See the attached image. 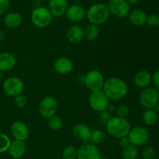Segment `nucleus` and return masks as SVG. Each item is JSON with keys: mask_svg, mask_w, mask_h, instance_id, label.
<instances>
[{"mask_svg": "<svg viewBox=\"0 0 159 159\" xmlns=\"http://www.w3.org/2000/svg\"><path fill=\"white\" fill-rule=\"evenodd\" d=\"M5 93L9 96H15L22 94L24 90V82L16 76H11L4 81L2 85Z\"/></svg>", "mask_w": 159, "mask_h": 159, "instance_id": "6e6552de", "label": "nucleus"}, {"mask_svg": "<svg viewBox=\"0 0 159 159\" xmlns=\"http://www.w3.org/2000/svg\"><path fill=\"white\" fill-rule=\"evenodd\" d=\"M134 82L138 88L146 89L152 82V75L146 70H141L135 74Z\"/></svg>", "mask_w": 159, "mask_h": 159, "instance_id": "412c9836", "label": "nucleus"}, {"mask_svg": "<svg viewBox=\"0 0 159 159\" xmlns=\"http://www.w3.org/2000/svg\"><path fill=\"white\" fill-rule=\"evenodd\" d=\"M72 133L76 139L82 141L84 144H86L89 141L92 129L87 124H83V123H79L75 126Z\"/></svg>", "mask_w": 159, "mask_h": 159, "instance_id": "f3484780", "label": "nucleus"}, {"mask_svg": "<svg viewBox=\"0 0 159 159\" xmlns=\"http://www.w3.org/2000/svg\"><path fill=\"white\" fill-rule=\"evenodd\" d=\"M74 68L72 61L67 57H60L54 63V69L59 75H68Z\"/></svg>", "mask_w": 159, "mask_h": 159, "instance_id": "dca6fc26", "label": "nucleus"}, {"mask_svg": "<svg viewBox=\"0 0 159 159\" xmlns=\"http://www.w3.org/2000/svg\"><path fill=\"white\" fill-rule=\"evenodd\" d=\"M23 18L19 12H11L4 17V24L9 29H16L22 24Z\"/></svg>", "mask_w": 159, "mask_h": 159, "instance_id": "5701e85b", "label": "nucleus"}, {"mask_svg": "<svg viewBox=\"0 0 159 159\" xmlns=\"http://www.w3.org/2000/svg\"><path fill=\"white\" fill-rule=\"evenodd\" d=\"M14 105L17 107V108L23 109L27 105L28 103V99L25 95H23V93L18 96H15L13 99Z\"/></svg>", "mask_w": 159, "mask_h": 159, "instance_id": "2f4dec72", "label": "nucleus"}, {"mask_svg": "<svg viewBox=\"0 0 159 159\" xmlns=\"http://www.w3.org/2000/svg\"><path fill=\"white\" fill-rule=\"evenodd\" d=\"M52 17L48 8L39 6L33 10L31 14V22L36 27L45 28L51 24Z\"/></svg>", "mask_w": 159, "mask_h": 159, "instance_id": "39448f33", "label": "nucleus"}, {"mask_svg": "<svg viewBox=\"0 0 159 159\" xmlns=\"http://www.w3.org/2000/svg\"><path fill=\"white\" fill-rule=\"evenodd\" d=\"M5 38H6V33L0 30V41H2Z\"/></svg>", "mask_w": 159, "mask_h": 159, "instance_id": "ea45409f", "label": "nucleus"}, {"mask_svg": "<svg viewBox=\"0 0 159 159\" xmlns=\"http://www.w3.org/2000/svg\"><path fill=\"white\" fill-rule=\"evenodd\" d=\"M156 155L155 148L152 146H147L142 151V158L143 159H154Z\"/></svg>", "mask_w": 159, "mask_h": 159, "instance_id": "72a5a7b5", "label": "nucleus"}, {"mask_svg": "<svg viewBox=\"0 0 159 159\" xmlns=\"http://www.w3.org/2000/svg\"><path fill=\"white\" fill-rule=\"evenodd\" d=\"M102 91L110 100L118 101L127 96L128 85L120 78L113 77L105 80Z\"/></svg>", "mask_w": 159, "mask_h": 159, "instance_id": "f257e3e1", "label": "nucleus"}, {"mask_svg": "<svg viewBox=\"0 0 159 159\" xmlns=\"http://www.w3.org/2000/svg\"><path fill=\"white\" fill-rule=\"evenodd\" d=\"M66 37L68 41L73 44L80 43L85 37L84 28L80 25H72L67 30Z\"/></svg>", "mask_w": 159, "mask_h": 159, "instance_id": "2eb2a0df", "label": "nucleus"}, {"mask_svg": "<svg viewBox=\"0 0 159 159\" xmlns=\"http://www.w3.org/2000/svg\"><path fill=\"white\" fill-rule=\"evenodd\" d=\"M10 132L15 140L25 141L30 135L29 128L24 122L16 120L11 125Z\"/></svg>", "mask_w": 159, "mask_h": 159, "instance_id": "ddd939ff", "label": "nucleus"}, {"mask_svg": "<svg viewBox=\"0 0 159 159\" xmlns=\"http://www.w3.org/2000/svg\"><path fill=\"white\" fill-rule=\"evenodd\" d=\"M129 20L135 26H141L146 23L147 20V13L144 10L140 9H136L132 10L128 14Z\"/></svg>", "mask_w": 159, "mask_h": 159, "instance_id": "4be33fe9", "label": "nucleus"}, {"mask_svg": "<svg viewBox=\"0 0 159 159\" xmlns=\"http://www.w3.org/2000/svg\"><path fill=\"white\" fill-rule=\"evenodd\" d=\"M152 82L156 89H159V70L155 71L152 75Z\"/></svg>", "mask_w": 159, "mask_h": 159, "instance_id": "e433bc0d", "label": "nucleus"}, {"mask_svg": "<svg viewBox=\"0 0 159 159\" xmlns=\"http://www.w3.org/2000/svg\"><path fill=\"white\" fill-rule=\"evenodd\" d=\"M113 117L111 114V112H110L109 110H105V111H102L100 113L99 115V120H100V122L102 124L106 125L107 124L109 120H110L111 118Z\"/></svg>", "mask_w": 159, "mask_h": 159, "instance_id": "f704fd0d", "label": "nucleus"}, {"mask_svg": "<svg viewBox=\"0 0 159 159\" xmlns=\"http://www.w3.org/2000/svg\"><path fill=\"white\" fill-rule=\"evenodd\" d=\"M152 110H153L154 111L156 112V113H159V103L157 104V105L155 106V107H154V108L152 109Z\"/></svg>", "mask_w": 159, "mask_h": 159, "instance_id": "a19ab883", "label": "nucleus"}, {"mask_svg": "<svg viewBox=\"0 0 159 159\" xmlns=\"http://www.w3.org/2000/svg\"><path fill=\"white\" fill-rule=\"evenodd\" d=\"M48 126L51 130L57 131L63 127V120L58 115H54L48 119Z\"/></svg>", "mask_w": 159, "mask_h": 159, "instance_id": "bb28decb", "label": "nucleus"}, {"mask_svg": "<svg viewBox=\"0 0 159 159\" xmlns=\"http://www.w3.org/2000/svg\"><path fill=\"white\" fill-rule=\"evenodd\" d=\"M141 105L147 110L153 109L159 103V93L156 89L148 87L144 89L139 96Z\"/></svg>", "mask_w": 159, "mask_h": 159, "instance_id": "1a4fd4ad", "label": "nucleus"}, {"mask_svg": "<svg viewBox=\"0 0 159 159\" xmlns=\"http://www.w3.org/2000/svg\"><path fill=\"white\" fill-rule=\"evenodd\" d=\"M9 6V0H0V15L4 14Z\"/></svg>", "mask_w": 159, "mask_h": 159, "instance_id": "c9c22d12", "label": "nucleus"}, {"mask_svg": "<svg viewBox=\"0 0 159 159\" xmlns=\"http://www.w3.org/2000/svg\"><path fill=\"white\" fill-rule=\"evenodd\" d=\"M62 159H63V158H62Z\"/></svg>", "mask_w": 159, "mask_h": 159, "instance_id": "c03bdc74", "label": "nucleus"}, {"mask_svg": "<svg viewBox=\"0 0 159 159\" xmlns=\"http://www.w3.org/2000/svg\"><path fill=\"white\" fill-rule=\"evenodd\" d=\"M105 126L107 133L116 139L127 137L131 129L130 122L127 118L118 117L116 116H113Z\"/></svg>", "mask_w": 159, "mask_h": 159, "instance_id": "f03ea898", "label": "nucleus"}, {"mask_svg": "<svg viewBox=\"0 0 159 159\" xmlns=\"http://www.w3.org/2000/svg\"><path fill=\"white\" fill-rule=\"evenodd\" d=\"M85 37L89 41H94L99 37V26L94 24H89L84 29Z\"/></svg>", "mask_w": 159, "mask_h": 159, "instance_id": "a878e982", "label": "nucleus"}, {"mask_svg": "<svg viewBox=\"0 0 159 159\" xmlns=\"http://www.w3.org/2000/svg\"><path fill=\"white\" fill-rule=\"evenodd\" d=\"M142 119H143V122L144 123L145 125L154 126L155 124H156L157 122H158V113L154 111L152 109L147 110L145 112H144V114H143Z\"/></svg>", "mask_w": 159, "mask_h": 159, "instance_id": "393cba45", "label": "nucleus"}, {"mask_svg": "<svg viewBox=\"0 0 159 159\" xmlns=\"http://www.w3.org/2000/svg\"><path fill=\"white\" fill-rule=\"evenodd\" d=\"M26 151V145L24 141L14 140L11 142L9 152V155L15 159L21 158L25 155Z\"/></svg>", "mask_w": 159, "mask_h": 159, "instance_id": "aec40b11", "label": "nucleus"}, {"mask_svg": "<svg viewBox=\"0 0 159 159\" xmlns=\"http://www.w3.org/2000/svg\"><path fill=\"white\" fill-rule=\"evenodd\" d=\"M106 139H107V135L103 130L94 129V130H92L89 143H91L94 145H98V144H102L106 141Z\"/></svg>", "mask_w": 159, "mask_h": 159, "instance_id": "b1692460", "label": "nucleus"}, {"mask_svg": "<svg viewBox=\"0 0 159 159\" xmlns=\"http://www.w3.org/2000/svg\"><path fill=\"white\" fill-rule=\"evenodd\" d=\"M67 0H49L48 9L52 16L61 17L65 15L68 9Z\"/></svg>", "mask_w": 159, "mask_h": 159, "instance_id": "a211bd4d", "label": "nucleus"}, {"mask_svg": "<svg viewBox=\"0 0 159 159\" xmlns=\"http://www.w3.org/2000/svg\"><path fill=\"white\" fill-rule=\"evenodd\" d=\"M138 155V150L137 147L129 144L127 147L124 148L122 151L123 159H136Z\"/></svg>", "mask_w": 159, "mask_h": 159, "instance_id": "cd10ccee", "label": "nucleus"}, {"mask_svg": "<svg viewBox=\"0 0 159 159\" xmlns=\"http://www.w3.org/2000/svg\"><path fill=\"white\" fill-rule=\"evenodd\" d=\"M3 77H4V74H3V72H2V71H0V81H1V80H2Z\"/></svg>", "mask_w": 159, "mask_h": 159, "instance_id": "79ce46f5", "label": "nucleus"}, {"mask_svg": "<svg viewBox=\"0 0 159 159\" xmlns=\"http://www.w3.org/2000/svg\"><path fill=\"white\" fill-rule=\"evenodd\" d=\"M16 65L15 56L9 52L0 53V71L2 72L13 69Z\"/></svg>", "mask_w": 159, "mask_h": 159, "instance_id": "6ab92c4d", "label": "nucleus"}, {"mask_svg": "<svg viewBox=\"0 0 159 159\" xmlns=\"http://www.w3.org/2000/svg\"><path fill=\"white\" fill-rule=\"evenodd\" d=\"M11 144V140L3 133H0V153H4L9 151Z\"/></svg>", "mask_w": 159, "mask_h": 159, "instance_id": "c756f323", "label": "nucleus"}, {"mask_svg": "<svg viewBox=\"0 0 159 159\" xmlns=\"http://www.w3.org/2000/svg\"><path fill=\"white\" fill-rule=\"evenodd\" d=\"M77 159H101V154L96 145L86 143L78 149Z\"/></svg>", "mask_w": 159, "mask_h": 159, "instance_id": "f8f14e48", "label": "nucleus"}, {"mask_svg": "<svg viewBox=\"0 0 159 159\" xmlns=\"http://www.w3.org/2000/svg\"><path fill=\"white\" fill-rule=\"evenodd\" d=\"M116 116L121 118H127L130 114V108L125 103L120 104L116 108Z\"/></svg>", "mask_w": 159, "mask_h": 159, "instance_id": "7c9ffc66", "label": "nucleus"}, {"mask_svg": "<svg viewBox=\"0 0 159 159\" xmlns=\"http://www.w3.org/2000/svg\"><path fill=\"white\" fill-rule=\"evenodd\" d=\"M78 149L73 145H67L62 152L63 159H77Z\"/></svg>", "mask_w": 159, "mask_h": 159, "instance_id": "c85d7f7f", "label": "nucleus"}, {"mask_svg": "<svg viewBox=\"0 0 159 159\" xmlns=\"http://www.w3.org/2000/svg\"><path fill=\"white\" fill-rule=\"evenodd\" d=\"M141 0H127V2H128V4L132 5V6H135V5H138L140 2Z\"/></svg>", "mask_w": 159, "mask_h": 159, "instance_id": "58836bf2", "label": "nucleus"}, {"mask_svg": "<svg viewBox=\"0 0 159 159\" xmlns=\"http://www.w3.org/2000/svg\"><path fill=\"white\" fill-rule=\"evenodd\" d=\"M57 108H58V102L54 96H51L43 97L40 101L38 105L39 113L40 116L47 119L55 115Z\"/></svg>", "mask_w": 159, "mask_h": 159, "instance_id": "0eeeda50", "label": "nucleus"}, {"mask_svg": "<svg viewBox=\"0 0 159 159\" xmlns=\"http://www.w3.org/2000/svg\"><path fill=\"white\" fill-rule=\"evenodd\" d=\"M85 14L86 12L82 6L79 5H72L71 6H68L65 15L67 20H69L70 22L77 23L84 20Z\"/></svg>", "mask_w": 159, "mask_h": 159, "instance_id": "4468645a", "label": "nucleus"}, {"mask_svg": "<svg viewBox=\"0 0 159 159\" xmlns=\"http://www.w3.org/2000/svg\"><path fill=\"white\" fill-rule=\"evenodd\" d=\"M130 144L135 147H139L145 144L149 140V132L143 127H134L130 129L127 135Z\"/></svg>", "mask_w": 159, "mask_h": 159, "instance_id": "9d476101", "label": "nucleus"}, {"mask_svg": "<svg viewBox=\"0 0 159 159\" xmlns=\"http://www.w3.org/2000/svg\"><path fill=\"white\" fill-rule=\"evenodd\" d=\"M73 1H81V0H73Z\"/></svg>", "mask_w": 159, "mask_h": 159, "instance_id": "37998d69", "label": "nucleus"}, {"mask_svg": "<svg viewBox=\"0 0 159 159\" xmlns=\"http://www.w3.org/2000/svg\"><path fill=\"white\" fill-rule=\"evenodd\" d=\"M107 6L110 13L117 18H124L130 13V6L127 0H109Z\"/></svg>", "mask_w": 159, "mask_h": 159, "instance_id": "9b49d317", "label": "nucleus"}, {"mask_svg": "<svg viewBox=\"0 0 159 159\" xmlns=\"http://www.w3.org/2000/svg\"><path fill=\"white\" fill-rule=\"evenodd\" d=\"M89 105L96 112L101 113L107 110L110 105V99L107 98L102 90L92 92L89 96Z\"/></svg>", "mask_w": 159, "mask_h": 159, "instance_id": "423d86ee", "label": "nucleus"}, {"mask_svg": "<svg viewBox=\"0 0 159 159\" xmlns=\"http://www.w3.org/2000/svg\"><path fill=\"white\" fill-rule=\"evenodd\" d=\"M104 83L103 74L98 70H91L84 75V84L91 93L102 90Z\"/></svg>", "mask_w": 159, "mask_h": 159, "instance_id": "20e7f679", "label": "nucleus"}, {"mask_svg": "<svg viewBox=\"0 0 159 159\" xmlns=\"http://www.w3.org/2000/svg\"><path fill=\"white\" fill-rule=\"evenodd\" d=\"M119 144L121 148H125L127 146H128L130 144V141H129V139L127 137H124V138H120L119 139Z\"/></svg>", "mask_w": 159, "mask_h": 159, "instance_id": "4c0bfd02", "label": "nucleus"}, {"mask_svg": "<svg viewBox=\"0 0 159 159\" xmlns=\"http://www.w3.org/2000/svg\"><path fill=\"white\" fill-rule=\"evenodd\" d=\"M110 15V12L107 5L101 2L92 5L85 14L90 24H94L98 26L106 23L108 20Z\"/></svg>", "mask_w": 159, "mask_h": 159, "instance_id": "7ed1b4c3", "label": "nucleus"}, {"mask_svg": "<svg viewBox=\"0 0 159 159\" xmlns=\"http://www.w3.org/2000/svg\"><path fill=\"white\" fill-rule=\"evenodd\" d=\"M146 24L151 27H158L159 26V16L157 14H150L147 16Z\"/></svg>", "mask_w": 159, "mask_h": 159, "instance_id": "473e14b6", "label": "nucleus"}]
</instances>
